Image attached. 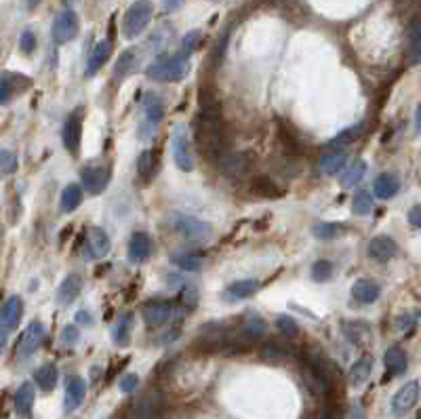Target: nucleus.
<instances>
[{
  "mask_svg": "<svg viewBox=\"0 0 421 419\" xmlns=\"http://www.w3.org/2000/svg\"><path fill=\"white\" fill-rule=\"evenodd\" d=\"M196 146L204 158H220L224 148V129L220 119V103L204 99L196 116Z\"/></svg>",
  "mask_w": 421,
  "mask_h": 419,
  "instance_id": "f257e3e1",
  "label": "nucleus"
},
{
  "mask_svg": "<svg viewBox=\"0 0 421 419\" xmlns=\"http://www.w3.org/2000/svg\"><path fill=\"white\" fill-rule=\"evenodd\" d=\"M190 72V59L185 55H167L156 59L148 68V76L158 82H177Z\"/></svg>",
  "mask_w": 421,
  "mask_h": 419,
  "instance_id": "f03ea898",
  "label": "nucleus"
},
{
  "mask_svg": "<svg viewBox=\"0 0 421 419\" xmlns=\"http://www.w3.org/2000/svg\"><path fill=\"white\" fill-rule=\"evenodd\" d=\"M171 148H173V158H175V165L190 173L194 171V150H192V142H190V135H187V129L185 125H175L173 129V137H171Z\"/></svg>",
  "mask_w": 421,
  "mask_h": 419,
  "instance_id": "7ed1b4c3",
  "label": "nucleus"
},
{
  "mask_svg": "<svg viewBox=\"0 0 421 419\" xmlns=\"http://www.w3.org/2000/svg\"><path fill=\"white\" fill-rule=\"evenodd\" d=\"M251 165H253V158L249 156V152H228L217 158L220 173L232 181L245 179L251 171Z\"/></svg>",
  "mask_w": 421,
  "mask_h": 419,
  "instance_id": "20e7f679",
  "label": "nucleus"
},
{
  "mask_svg": "<svg viewBox=\"0 0 421 419\" xmlns=\"http://www.w3.org/2000/svg\"><path fill=\"white\" fill-rule=\"evenodd\" d=\"M152 20V5L150 3H135L123 17V34L125 38L139 36Z\"/></svg>",
  "mask_w": 421,
  "mask_h": 419,
  "instance_id": "39448f33",
  "label": "nucleus"
},
{
  "mask_svg": "<svg viewBox=\"0 0 421 419\" xmlns=\"http://www.w3.org/2000/svg\"><path fill=\"white\" fill-rule=\"evenodd\" d=\"M51 36L57 45L72 43L78 36V15L72 9H63L55 15L51 26Z\"/></svg>",
  "mask_w": 421,
  "mask_h": 419,
  "instance_id": "423d86ee",
  "label": "nucleus"
},
{
  "mask_svg": "<svg viewBox=\"0 0 421 419\" xmlns=\"http://www.w3.org/2000/svg\"><path fill=\"white\" fill-rule=\"evenodd\" d=\"M173 226L183 238H187L192 243H202V241L210 238V232H213L206 222H202L198 218H192V215H177Z\"/></svg>",
  "mask_w": 421,
  "mask_h": 419,
  "instance_id": "0eeeda50",
  "label": "nucleus"
},
{
  "mask_svg": "<svg viewBox=\"0 0 421 419\" xmlns=\"http://www.w3.org/2000/svg\"><path fill=\"white\" fill-rule=\"evenodd\" d=\"M110 181V171L108 167H101V165H89L80 171V183L86 192L91 194H99L108 188Z\"/></svg>",
  "mask_w": 421,
  "mask_h": 419,
  "instance_id": "6e6552de",
  "label": "nucleus"
},
{
  "mask_svg": "<svg viewBox=\"0 0 421 419\" xmlns=\"http://www.w3.org/2000/svg\"><path fill=\"white\" fill-rule=\"evenodd\" d=\"M419 394H421V388H419V381H408L404 383L392 398V413L396 417H402L406 415L419 400Z\"/></svg>",
  "mask_w": 421,
  "mask_h": 419,
  "instance_id": "1a4fd4ad",
  "label": "nucleus"
},
{
  "mask_svg": "<svg viewBox=\"0 0 421 419\" xmlns=\"http://www.w3.org/2000/svg\"><path fill=\"white\" fill-rule=\"evenodd\" d=\"M43 342H45V327L40 325V323H32L24 333H22V337H20V342H17V356L20 358H28V356H32L40 346H43Z\"/></svg>",
  "mask_w": 421,
  "mask_h": 419,
  "instance_id": "9d476101",
  "label": "nucleus"
},
{
  "mask_svg": "<svg viewBox=\"0 0 421 419\" xmlns=\"http://www.w3.org/2000/svg\"><path fill=\"white\" fill-rule=\"evenodd\" d=\"M141 317L148 327H162L173 317V305L169 301H148L141 307Z\"/></svg>",
  "mask_w": 421,
  "mask_h": 419,
  "instance_id": "9b49d317",
  "label": "nucleus"
},
{
  "mask_svg": "<svg viewBox=\"0 0 421 419\" xmlns=\"http://www.w3.org/2000/svg\"><path fill=\"white\" fill-rule=\"evenodd\" d=\"M84 396H86V383H84V379L80 375L68 377V381H66V396H63V409H66V413L76 411L82 404Z\"/></svg>",
  "mask_w": 421,
  "mask_h": 419,
  "instance_id": "f8f14e48",
  "label": "nucleus"
},
{
  "mask_svg": "<svg viewBox=\"0 0 421 419\" xmlns=\"http://www.w3.org/2000/svg\"><path fill=\"white\" fill-rule=\"evenodd\" d=\"M22 314H24L22 297H17V295L9 297L5 301V305H3V317H0V323H3V337H7V333L13 331L20 325Z\"/></svg>",
  "mask_w": 421,
  "mask_h": 419,
  "instance_id": "ddd939ff",
  "label": "nucleus"
},
{
  "mask_svg": "<svg viewBox=\"0 0 421 419\" xmlns=\"http://www.w3.org/2000/svg\"><path fill=\"white\" fill-rule=\"evenodd\" d=\"M342 333L354 346H367L373 337V329L367 321H346L342 323Z\"/></svg>",
  "mask_w": 421,
  "mask_h": 419,
  "instance_id": "4468645a",
  "label": "nucleus"
},
{
  "mask_svg": "<svg viewBox=\"0 0 421 419\" xmlns=\"http://www.w3.org/2000/svg\"><path fill=\"white\" fill-rule=\"evenodd\" d=\"M86 251L93 259H101L110 253V238L103 228H89L86 232Z\"/></svg>",
  "mask_w": 421,
  "mask_h": 419,
  "instance_id": "2eb2a0df",
  "label": "nucleus"
},
{
  "mask_svg": "<svg viewBox=\"0 0 421 419\" xmlns=\"http://www.w3.org/2000/svg\"><path fill=\"white\" fill-rule=\"evenodd\" d=\"M396 253H398V245L390 236H375L369 243V257L379 261V264L390 261L392 257H396Z\"/></svg>",
  "mask_w": 421,
  "mask_h": 419,
  "instance_id": "dca6fc26",
  "label": "nucleus"
},
{
  "mask_svg": "<svg viewBox=\"0 0 421 419\" xmlns=\"http://www.w3.org/2000/svg\"><path fill=\"white\" fill-rule=\"evenodd\" d=\"M80 133H82V127H80V119L78 114H70L63 123V129H61V142H63V148L70 152V154H76L78 152V146H80Z\"/></svg>",
  "mask_w": 421,
  "mask_h": 419,
  "instance_id": "f3484780",
  "label": "nucleus"
},
{
  "mask_svg": "<svg viewBox=\"0 0 421 419\" xmlns=\"http://www.w3.org/2000/svg\"><path fill=\"white\" fill-rule=\"evenodd\" d=\"M30 84H32L30 78H26V76H22V74L5 72V74H3V82H0V91H3V103H5V106H7V103H9L15 95L24 93Z\"/></svg>",
  "mask_w": 421,
  "mask_h": 419,
  "instance_id": "a211bd4d",
  "label": "nucleus"
},
{
  "mask_svg": "<svg viewBox=\"0 0 421 419\" xmlns=\"http://www.w3.org/2000/svg\"><path fill=\"white\" fill-rule=\"evenodd\" d=\"M263 333H266V323H263V319L257 317V314H253L251 319H247V321L238 327L234 342H236V344H251V342L263 337Z\"/></svg>",
  "mask_w": 421,
  "mask_h": 419,
  "instance_id": "6ab92c4d",
  "label": "nucleus"
},
{
  "mask_svg": "<svg viewBox=\"0 0 421 419\" xmlns=\"http://www.w3.org/2000/svg\"><path fill=\"white\" fill-rule=\"evenodd\" d=\"M379 293H381L379 284L375 280H371V278H360V280H356L352 284V299L356 303H362V305H369V303L377 301Z\"/></svg>",
  "mask_w": 421,
  "mask_h": 419,
  "instance_id": "aec40b11",
  "label": "nucleus"
},
{
  "mask_svg": "<svg viewBox=\"0 0 421 419\" xmlns=\"http://www.w3.org/2000/svg\"><path fill=\"white\" fill-rule=\"evenodd\" d=\"M110 55H112V45H110V40H99V43L93 47L91 55H89V61H86V76L97 74V72L105 66V61L110 59Z\"/></svg>",
  "mask_w": 421,
  "mask_h": 419,
  "instance_id": "412c9836",
  "label": "nucleus"
},
{
  "mask_svg": "<svg viewBox=\"0 0 421 419\" xmlns=\"http://www.w3.org/2000/svg\"><path fill=\"white\" fill-rule=\"evenodd\" d=\"M152 253V241L146 232H135L129 241V259L133 264H141Z\"/></svg>",
  "mask_w": 421,
  "mask_h": 419,
  "instance_id": "4be33fe9",
  "label": "nucleus"
},
{
  "mask_svg": "<svg viewBox=\"0 0 421 419\" xmlns=\"http://www.w3.org/2000/svg\"><path fill=\"white\" fill-rule=\"evenodd\" d=\"M371 371H373V356H371V354L360 356V358L350 367V373H348L350 386H352V388H360L362 383H367L369 377H371Z\"/></svg>",
  "mask_w": 421,
  "mask_h": 419,
  "instance_id": "5701e85b",
  "label": "nucleus"
},
{
  "mask_svg": "<svg viewBox=\"0 0 421 419\" xmlns=\"http://www.w3.org/2000/svg\"><path fill=\"white\" fill-rule=\"evenodd\" d=\"M80 289H82V276H80V274H68V276L61 280L59 289H57V301H59L61 305L72 303V301L80 295Z\"/></svg>",
  "mask_w": 421,
  "mask_h": 419,
  "instance_id": "b1692460",
  "label": "nucleus"
},
{
  "mask_svg": "<svg viewBox=\"0 0 421 419\" xmlns=\"http://www.w3.org/2000/svg\"><path fill=\"white\" fill-rule=\"evenodd\" d=\"M398 190H400V181L394 173H381V175H377V179L373 183V192L381 200H390L392 196L398 194Z\"/></svg>",
  "mask_w": 421,
  "mask_h": 419,
  "instance_id": "393cba45",
  "label": "nucleus"
},
{
  "mask_svg": "<svg viewBox=\"0 0 421 419\" xmlns=\"http://www.w3.org/2000/svg\"><path fill=\"white\" fill-rule=\"evenodd\" d=\"M383 365H385L388 373L396 377V375H402V373L406 371V367H408V358H406V354H404L402 348L392 346V348H388L385 354H383Z\"/></svg>",
  "mask_w": 421,
  "mask_h": 419,
  "instance_id": "a878e982",
  "label": "nucleus"
},
{
  "mask_svg": "<svg viewBox=\"0 0 421 419\" xmlns=\"http://www.w3.org/2000/svg\"><path fill=\"white\" fill-rule=\"evenodd\" d=\"M164 119V106L162 99L156 93H148L144 99V121L152 127H156Z\"/></svg>",
  "mask_w": 421,
  "mask_h": 419,
  "instance_id": "bb28decb",
  "label": "nucleus"
},
{
  "mask_svg": "<svg viewBox=\"0 0 421 419\" xmlns=\"http://www.w3.org/2000/svg\"><path fill=\"white\" fill-rule=\"evenodd\" d=\"M348 226L342 222H321L312 228V234L319 238V241H335L342 238L344 234H348Z\"/></svg>",
  "mask_w": 421,
  "mask_h": 419,
  "instance_id": "cd10ccee",
  "label": "nucleus"
},
{
  "mask_svg": "<svg viewBox=\"0 0 421 419\" xmlns=\"http://www.w3.org/2000/svg\"><path fill=\"white\" fill-rule=\"evenodd\" d=\"M365 175H367V162L365 160H352L348 165V169L344 171V175L339 177V183H342V188L352 190L362 181Z\"/></svg>",
  "mask_w": 421,
  "mask_h": 419,
  "instance_id": "c85d7f7f",
  "label": "nucleus"
},
{
  "mask_svg": "<svg viewBox=\"0 0 421 419\" xmlns=\"http://www.w3.org/2000/svg\"><path fill=\"white\" fill-rule=\"evenodd\" d=\"M34 398H36V392H34V386L30 381L22 383L20 390L15 392V411L20 415H28L34 406Z\"/></svg>",
  "mask_w": 421,
  "mask_h": 419,
  "instance_id": "c756f323",
  "label": "nucleus"
},
{
  "mask_svg": "<svg viewBox=\"0 0 421 419\" xmlns=\"http://www.w3.org/2000/svg\"><path fill=\"white\" fill-rule=\"evenodd\" d=\"M57 379H59V371H57V367H55L53 363L43 365V367L36 371V375H34L36 386H38L40 390H45V392H51V390L57 386Z\"/></svg>",
  "mask_w": 421,
  "mask_h": 419,
  "instance_id": "7c9ffc66",
  "label": "nucleus"
},
{
  "mask_svg": "<svg viewBox=\"0 0 421 419\" xmlns=\"http://www.w3.org/2000/svg\"><path fill=\"white\" fill-rule=\"evenodd\" d=\"M82 202V188L76 183H70L63 188L61 192V211L63 213H72L74 208H78V204Z\"/></svg>",
  "mask_w": 421,
  "mask_h": 419,
  "instance_id": "2f4dec72",
  "label": "nucleus"
},
{
  "mask_svg": "<svg viewBox=\"0 0 421 419\" xmlns=\"http://www.w3.org/2000/svg\"><path fill=\"white\" fill-rule=\"evenodd\" d=\"M346 162H348L346 152H329L321 158V169L325 175H335V173L344 171Z\"/></svg>",
  "mask_w": 421,
  "mask_h": 419,
  "instance_id": "473e14b6",
  "label": "nucleus"
},
{
  "mask_svg": "<svg viewBox=\"0 0 421 419\" xmlns=\"http://www.w3.org/2000/svg\"><path fill=\"white\" fill-rule=\"evenodd\" d=\"M257 291H259V282H257V280H251V278H247V280H236V282H232V284L228 287V295H230L232 299H247V297L255 295Z\"/></svg>",
  "mask_w": 421,
  "mask_h": 419,
  "instance_id": "72a5a7b5",
  "label": "nucleus"
},
{
  "mask_svg": "<svg viewBox=\"0 0 421 419\" xmlns=\"http://www.w3.org/2000/svg\"><path fill=\"white\" fill-rule=\"evenodd\" d=\"M131 331H133V314H123L118 319L116 327H114V344L116 346H127L131 340Z\"/></svg>",
  "mask_w": 421,
  "mask_h": 419,
  "instance_id": "f704fd0d",
  "label": "nucleus"
},
{
  "mask_svg": "<svg viewBox=\"0 0 421 419\" xmlns=\"http://www.w3.org/2000/svg\"><path fill=\"white\" fill-rule=\"evenodd\" d=\"M365 129H367V125L365 123H360V125H354V127H350V129H346V131H342V133H337L327 146L329 148H344V146H348V144H352V142H356L362 133H365Z\"/></svg>",
  "mask_w": 421,
  "mask_h": 419,
  "instance_id": "c9c22d12",
  "label": "nucleus"
},
{
  "mask_svg": "<svg viewBox=\"0 0 421 419\" xmlns=\"http://www.w3.org/2000/svg\"><path fill=\"white\" fill-rule=\"evenodd\" d=\"M251 188H253L255 194H259V196H263V198H276V196L282 194V190H280L272 179H268L266 175L255 177L253 183H251Z\"/></svg>",
  "mask_w": 421,
  "mask_h": 419,
  "instance_id": "e433bc0d",
  "label": "nucleus"
},
{
  "mask_svg": "<svg viewBox=\"0 0 421 419\" xmlns=\"http://www.w3.org/2000/svg\"><path fill=\"white\" fill-rule=\"evenodd\" d=\"M171 261L183 272H198L200 266H202V259L196 253H185V251L183 253H173Z\"/></svg>",
  "mask_w": 421,
  "mask_h": 419,
  "instance_id": "4c0bfd02",
  "label": "nucleus"
},
{
  "mask_svg": "<svg viewBox=\"0 0 421 419\" xmlns=\"http://www.w3.org/2000/svg\"><path fill=\"white\" fill-rule=\"evenodd\" d=\"M135 63H137L135 51L129 49V51L121 53V57H118V61H116V68H114V78H116V80H123L125 76H129V74L133 72Z\"/></svg>",
  "mask_w": 421,
  "mask_h": 419,
  "instance_id": "58836bf2",
  "label": "nucleus"
},
{
  "mask_svg": "<svg viewBox=\"0 0 421 419\" xmlns=\"http://www.w3.org/2000/svg\"><path fill=\"white\" fill-rule=\"evenodd\" d=\"M352 211L356 215H369L373 211V196L367 190H358L352 200Z\"/></svg>",
  "mask_w": 421,
  "mask_h": 419,
  "instance_id": "ea45409f",
  "label": "nucleus"
},
{
  "mask_svg": "<svg viewBox=\"0 0 421 419\" xmlns=\"http://www.w3.org/2000/svg\"><path fill=\"white\" fill-rule=\"evenodd\" d=\"M158 406H160V396H158V394H148V396H144L141 402H139V406H137L139 419H152V417L156 415Z\"/></svg>",
  "mask_w": 421,
  "mask_h": 419,
  "instance_id": "a19ab883",
  "label": "nucleus"
},
{
  "mask_svg": "<svg viewBox=\"0 0 421 419\" xmlns=\"http://www.w3.org/2000/svg\"><path fill=\"white\" fill-rule=\"evenodd\" d=\"M331 276H333V264L331 261L319 259L312 266V278L316 282H327V280H331Z\"/></svg>",
  "mask_w": 421,
  "mask_h": 419,
  "instance_id": "79ce46f5",
  "label": "nucleus"
},
{
  "mask_svg": "<svg viewBox=\"0 0 421 419\" xmlns=\"http://www.w3.org/2000/svg\"><path fill=\"white\" fill-rule=\"evenodd\" d=\"M137 171L141 179H150L154 173V154L150 150H144L137 158Z\"/></svg>",
  "mask_w": 421,
  "mask_h": 419,
  "instance_id": "37998d69",
  "label": "nucleus"
},
{
  "mask_svg": "<svg viewBox=\"0 0 421 419\" xmlns=\"http://www.w3.org/2000/svg\"><path fill=\"white\" fill-rule=\"evenodd\" d=\"M200 40H202V32L200 30H192L183 36L181 40V49H183V55L187 57L190 53H194L198 47H200Z\"/></svg>",
  "mask_w": 421,
  "mask_h": 419,
  "instance_id": "c03bdc74",
  "label": "nucleus"
},
{
  "mask_svg": "<svg viewBox=\"0 0 421 419\" xmlns=\"http://www.w3.org/2000/svg\"><path fill=\"white\" fill-rule=\"evenodd\" d=\"M276 325H278V329L284 333V337H297V335H299V325H297L295 319H291V317H278Z\"/></svg>",
  "mask_w": 421,
  "mask_h": 419,
  "instance_id": "a18cd8bd",
  "label": "nucleus"
},
{
  "mask_svg": "<svg viewBox=\"0 0 421 419\" xmlns=\"http://www.w3.org/2000/svg\"><path fill=\"white\" fill-rule=\"evenodd\" d=\"M20 49L24 55H32L34 49H36V34L32 30H24L22 32V38H20Z\"/></svg>",
  "mask_w": 421,
  "mask_h": 419,
  "instance_id": "49530a36",
  "label": "nucleus"
},
{
  "mask_svg": "<svg viewBox=\"0 0 421 419\" xmlns=\"http://www.w3.org/2000/svg\"><path fill=\"white\" fill-rule=\"evenodd\" d=\"M0 165H3V175H11L17 171V156L9 150H3V156H0Z\"/></svg>",
  "mask_w": 421,
  "mask_h": 419,
  "instance_id": "de8ad7c7",
  "label": "nucleus"
},
{
  "mask_svg": "<svg viewBox=\"0 0 421 419\" xmlns=\"http://www.w3.org/2000/svg\"><path fill=\"white\" fill-rule=\"evenodd\" d=\"M321 419H339V409L335 404V398H325V404H323V415Z\"/></svg>",
  "mask_w": 421,
  "mask_h": 419,
  "instance_id": "09e8293b",
  "label": "nucleus"
},
{
  "mask_svg": "<svg viewBox=\"0 0 421 419\" xmlns=\"http://www.w3.org/2000/svg\"><path fill=\"white\" fill-rule=\"evenodd\" d=\"M137 383H139V377H137L135 373H129V375H125V377L118 381V388H121V392L129 394V392H133V390L137 388Z\"/></svg>",
  "mask_w": 421,
  "mask_h": 419,
  "instance_id": "8fccbe9b",
  "label": "nucleus"
},
{
  "mask_svg": "<svg viewBox=\"0 0 421 419\" xmlns=\"http://www.w3.org/2000/svg\"><path fill=\"white\" fill-rule=\"evenodd\" d=\"M76 340H78V329L72 327V325H68V327L61 331V342H63L66 346H72V344H76Z\"/></svg>",
  "mask_w": 421,
  "mask_h": 419,
  "instance_id": "3c124183",
  "label": "nucleus"
},
{
  "mask_svg": "<svg viewBox=\"0 0 421 419\" xmlns=\"http://www.w3.org/2000/svg\"><path fill=\"white\" fill-rule=\"evenodd\" d=\"M408 224L413 228H419L421 230V204H415L411 211H408Z\"/></svg>",
  "mask_w": 421,
  "mask_h": 419,
  "instance_id": "603ef678",
  "label": "nucleus"
},
{
  "mask_svg": "<svg viewBox=\"0 0 421 419\" xmlns=\"http://www.w3.org/2000/svg\"><path fill=\"white\" fill-rule=\"evenodd\" d=\"M411 63H421V38L411 43Z\"/></svg>",
  "mask_w": 421,
  "mask_h": 419,
  "instance_id": "864d4df0",
  "label": "nucleus"
},
{
  "mask_svg": "<svg viewBox=\"0 0 421 419\" xmlns=\"http://www.w3.org/2000/svg\"><path fill=\"white\" fill-rule=\"evenodd\" d=\"M261 356L263 358H280V356H284V352L280 348H276V346H266L261 350Z\"/></svg>",
  "mask_w": 421,
  "mask_h": 419,
  "instance_id": "5fc2aeb1",
  "label": "nucleus"
},
{
  "mask_svg": "<svg viewBox=\"0 0 421 419\" xmlns=\"http://www.w3.org/2000/svg\"><path fill=\"white\" fill-rule=\"evenodd\" d=\"M183 5V0H162V9L167 11V13H173V11H177L179 7Z\"/></svg>",
  "mask_w": 421,
  "mask_h": 419,
  "instance_id": "6e6d98bb",
  "label": "nucleus"
},
{
  "mask_svg": "<svg viewBox=\"0 0 421 419\" xmlns=\"http://www.w3.org/2000/svg\"><path fill=\"white\" fill-rule=\"evenodd\" d=\"M183 303H187L190 307L196 303V291H192V289H187V291H183Z\"/></svg>",
  "mask_w": 421,
  "mask_h": 419,
  "instance_id": "4d7b16f0",
  "label": "nucleus"
},
{
  "mask_svg": "<svg viewBox=\"0 0 421 419\" xmlns=\"http://www.w3.org/2000/svg\"><path fill=\"white\" fill-rule=\"evenodd\" d=\"M350 419H367V417H365V409H362L360 404H354V406H352V415H350Z\"/></svg>",
  "mask_w": 421,
  "mask_h": 419,
  "instance_id": "13d9d810",
  "label": "nucleus"
},
{
  "mask_svg": "<svg viewBox=\"0 0 421 419\" xmlns=\"http://www.w3.org/2000/svg\"><path fill=\"white\" fill-rule=\"evenodd\" d=\"M415 131L421 133V103L417 106V112H415Z\"/></svg>",
  "mask_w": 421,
  "mask_h": 419,
  "instance_id": "bf43d9fd",
  "label": "nucleus"
},
{
  "mask_svg": "<svg viewBox=\"0 0 421 419\" xmlns=\"http://www.w3.org/2000/svg\"><path fill=\"white\" fill-rule=\"evenodd\" d=\"M413 321H415V317H404V319H400L398 327H400V329H406V327H411V325H413Z\"/></svg>",
  "mask_w": 421,
  "mask_h": 419,
  "instance_id": "052dcab7",
  "label": "nucleus"
}]
</instances>
